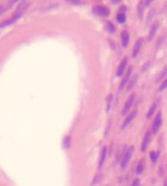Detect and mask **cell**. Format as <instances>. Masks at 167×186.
<instances>
[{"label":"cell","instance_id":"cell-1","mask_svg":"<svg viewBox=\"0 0 167 186\" xmlns=\"http://www.w3.org/2000/svg\"><path fill=\"white\" fill-rule=\"evenodd\" d=\"M132 152H133V147L131 146V147H129L128 149L123 152V154H122V158L121 160H120V165H121L122 169H125L128 165V163H129V161H130V158L131 156H132Z\"/></svg>","mask_w":167,"mask_h":186},{"label":"cell","instance_id":"cell-2","mask_svg":"<svg viewBox=\"0 0 167 186\" xmlns=\"http://www.w3.org/2000/svg\"><path fill=\"white\" fill-rule=\"evenodd\" d=\"M133 102H134V94H131V95L129 96V98L127 99L125 106H123V109H122V111H121L122 115H127V114L129 113V111H130Z\"/></svg>","mask_w":167,"mask_h":186},{"label":"cell","instance_id":"cell-3","mask_svg":"<svg viewBox=\"0 0 167 186\" xmlns=\"http://www.w3.org/2000/svg\"><path fill=\"white\" fill-rule=\"evenodd\" d=\"M93 13L98 15V16H102V18H107L109 15V10L106 7H94Z\"/></svg>","mask_w":167,"mask_h":186},{"label":"cell","instance_id":"cell-4","mask_svg":"<svg viewBox=\"0 0 167 186\" xmlns=\"http://www.w3.org/2000/svg\"><path fill=\"white\" fill-rule=\"evenodd\" d=\"M161 126H162V113H161V112H158V113L156 114L155 119H154L153 126H152V132H153L154 134H155V133H157Z\"/></svg>","mask_w":167,"mask_h":186},{"label":"cell","instance_id":"cell-5","mask_svg":"<svg viewBox=\"0 0 167 186\" xmlns=\"http://www.w3.org/2000/svg\"><path fill=\"white\" fill-rule=\"evenodd\" d=\"M142 45H143V38H139V39L136 41V44L133 46V49H132V57H133V58H137L138 55L140 54Z\"/></svg>","mask_w":167,"mask_h":186},{"label":"cell","instance_id":"cell-6","mask_svg":"<svg viewBox=\"0 0 167 186\" xmlns=\"http://www.w3.org/2000/svg\"><path fill=\"white\" fill-rule=\"evenodd\" d=\"M137 113H138V111H137V110H133V111H131L130 113L127 115V118L125 119V121H123V123H122L121 125L122 128H126V127L133 121V119L137 117Z\"/></svg>","mask_w":167,"mask_h":186},{"label":"cell","instance_id":"cell-7","mask_svg":"<svg viewBox=\"0 0 167 186\" xmlns=\"http://www.w3.org/2000/svg\"><path fill=\"white\" fill-rule=\"evenodd\" d=\"M126 7L125 5H121L120 9L118 10L117 13V22L120 23V24H123L126 22Z\"/></svg>","mask_w":167,"mask_h":186},{"label":"cell","instance_id":"cell-8","mask_svg":"<svg viewBox=\"0 0 167 186\" xmlns=\"http://www.w3.org/2000/svg\"><path fill=\"white\" fill-rule=\"evenodd\" d=\"M131 73H132V67H129L127 73L123 75V77H122V81H121V83H120V86H119V91H121L122 88L128 84V82H129V80H130V77H131Z\"/></svg>","mask_w":167,"mask_h":186},{"label":"cell","instance_id":"cell-9","mask_svg":"<svg viewBox=\"0 0 167 186\" xmlns=\"http://www.w3.org/2000/svg\"><path fill=\"white\" fill-rule=\"evenodd\" d=\"M106 156H107V148L106 146H104L102 148V151H100V154H99V160H98V169H100L105 163V160H106Z\"/></svg>","mask_w":167,"mask_h":186},{"label":"cell","instance_id":"cell-10","mask_svg":"<svg viewBox=\"0 0 167 186\" xmlns=\"http://www.w3.org/2000/svg\"><path fill=\"white\" fill-rule=\"evenodd\" d=\"M150 141H151V133H150V132H146L144 138H143V141H142V145H141V150H142V151H145V150H146V148L149 147Z\"/></svg>","mask_w":167,"mask_h":186},{"label":"cell","instance_id":"cell-11","mask_svg":"<svg viewBox=\"0 0 167 186\" xmlns=\"http://www.w3.org/2000/svg\"><path fill=\"white\" fill-rule=\"evenodd\" d=\"M126 68H127V58H123L122 61L120 62V64L118 65V69H117V76H120L122 75L125 71H126Z\"/></svg>","mask_w":167,"mask_h":186},{"label":"cell","instance_id":"cell-12","mask_svg":"<svg viewBox=\"0 0 167 186\" xmlns=\"http://www.w3.org/2000/svg\"><path fill=\"white\" fill-rule=\"evenodd\" d=\"M157 106H158V100H156V101H155V102H153V104H152V106H151L149 112H148V114H146V118L151 119L152 117H153L154 113H155V110H156V108H157Z\"/></svg>","mask_w":167,"mask_h":186},{"label":"cell","instance_id":"cell-13","mask_svg":"<svg viewBox=\"0 0 167 186\" xmlns=\"http://www.w3.org/2000/svg\"><path fill=\"white\" fill-rule=\"evenodd\" d=\"M129 33L127 32V31H123L121 33V44L123 47H127L128 44H129Z\"/></svg>","mask_w":167,"mask_h":186},{"label":"cell","instance_id":"cell-14","mask_svg":"<svg viewBox=\"0 0 167 186\" xmlns=\"http://www.w3.org/2000/svg\"><path fill=\"white\" fill-rule=\"evenodd\" d=\"M158 30V23L156 22L155 24H154L153 26H152V28H151V31H150V34H149V40H152L154 38V36H155V34H156V32H157Z\"/></svg>","mask_w":167,"mask_h":186},{"label":"cell","instance_id":"cell-15","mask_svg":"<svg viewBox=\"0 0 167 186\" xmlns=\"http://www.w3.org/2000/svg\"><path fill=\"white\" fill-rule=\"evenodd\" d=\"M137 78H138V76H132L129 80V82H128V84H127V91H131L132 89V87H133V85L136 84V82H137Z\"/></svg>","mask_w":167,"mask_h":186},{"label":"cell","instance_id":"cell-16","mask_svg":"<svg viewBox=\"0 0 167 186\" xmlns=\"http://www.w3.org/2000/svg\"><path fill=\"white\" fill-rule=\"evenodd\" d=\"M143 170H144V161H143V160H140L139 163L137 164L136 172L138 173V174H141V173L143 172Z\"/></svg>","mask_w":167,"mask_h":186},{"label":"cell","instance_id":"cell-17","mask_svg":"<svg viewBox=\"0 0 167 186\" xmlns=\"http://www.w3.org/2000/svg\"><path fill=\"white\" fill-rule=\"evenodd\" d=\"M158 156H159V154H158L157 151H151V152H150V159H151V161L155 163L158 160Z\"/></svg>","mask_w":167,"mask_h":186},{"label":"cell","instance_id":"cell-18","mask_svg":"<svg viewBox=\"0 0 167 186\" xmlns=\"http://www.w3.org/2000/svg\"><path fill=\"white\" fill-rule=\"evenodd\" d=\"M144 7H145V3L143 2V1H141L139 7H138V11H139V15H140V18L143 16V8H144ZM145 8H146V7H145Z\"/></svg>","mask_w":167,"mask_h":186},{"label":"cell","instance_id":"cell-19","mask_svg":"<svg viewBox=\"0 0 167 186\" xmlns=\"http://www.w3.org/2000/svg\"><path fill=\"white\" fill-rule=\"evenodd\" d=\"M166 76H167V65L164 69H163L162 72H161V74L158 75V81H159V80H164Z\"/></svg>","mask_w":167,"mask_h":186},{"label":"cell","instance_id":"cell-20","mask_svg":"<svg viewBox=\"0 0 167 186\" xmlns=\"http://www.w3.org/2000/svg\"><path fill=\"white\" fill-rule=\"evenodd\" d=\"M106 28L109 33H114L115 32V26L110 22H106Z\"/></svg>","mask_w":167,"mask_h":186},{"label":"cell","instance_id":"cell-21","mask_svg":"<svg viewBox=\"0 0 167 186\" xmlns=\"http://www.w3.org/2000/svg\"><path fill=\"white\" fill-rule=\"evenodd\" d=\"M167 88V76L164 78V81L162 82V84H161V86H159V91H164V89H166Z\"/></svg>","mask_w":167,"mask_h":186},{"label":"cell","instance_id":"cell-22","mask_svg":"<svg viewBox=\"0 0 167 186\" xmlns=\"http://www.w3.org/2000/svg\"><path fill=\"white\" fill-rule=\"evenodd\" d=\"M102 178H103V175H102V174H97V175L94 177L93 182H92V185H93V184H97L99 181H102Z\"/></svg>","mask_w":167,"mask_h":186},{"label":"cell","instance_id":"cell-23","mask_svg":"<svg viewBox=\"0 0 167 186\" xmlns=\"http://www.w3.org/2000/svg\"><path fill=\"white\" fill-rule=\"evenodd\" d=\"M112 100H113V96L109 95L107 97V112H109V110H110V104H112Z\"/></svg>","mask_w":167,"mask_h":186},{"label":"cell","instance_id":"cell-24","mask_svg":"<svg viewBox=\"0 0 167 186\" xmlns=\"http://www.w3.org/2000/svg\"><path fill=\"white\" fill-rule=\"evenodd\" d=\"M131 186H140V180H139V178H136L134 181L132 182Z\"/></svg>","mask_w":167,"mask_h":186},{"label":"cell","instance_id":"cell-25","mask_svg":"<svg viewBox=\"0 0 167 186\" xmlns=\"http://www.w3.org/2000/svg\"><path fill=\"white\" fill-rule=\"evenodd\" d=\"M154 0H145L144 1V3H145V7H149L150 5H151V3H152V2H153Z\"/></svg>","mask_w":167,"mask_h":186},{"label":"cell","instance_id":"cell-26","mask_svg":"<svg viewBox=\"0 0 167 186\" xmlns=\"http://www.w3.org/2000/svg\"><path fill=\"white\" fill-rule=\"evenodd\" d=\"M121 0H112V3H114V5H117V3H119Z\"/></svg>","mask_w":167,"mask_h":186},{"label":"cell","instance_id":"cell-27","mask_svg":"<svg viewBox=\"0 0 167 186\" xmlns=\"http://www.w3.org/2000/svg\"><path fill=\"white\" fill-rule=\"evenodd\" d=\"M19 0H10V5H13V3H15V2H18Z\"/></svg>","mask_w":167,"mask_h":186},{"label":"cell","instance_id":"cell-28","mask_svg":"<svg viewBox=\"0 0 167 186\" xmlns=\"http://www.w3.org/2000/svg\"><path fill=\"white\" fill-rule=\"evenodd\" d=\"M5 11V9H3V7H0V15L2 14V12Z\"/></svg>","mask_w":167,"mask_h":186},{"label":"cell","instance_id":"cell-29","mask_svg":"<svg viewBox=\"0 0 167 186\" xmlns=\"http://www.w3.org/2000/svg\"><path fill=\"white\" fill-rule=\"evenodd\" d=\"M164 186H167V178L164 181Z\"/></svg>","mask_w":167,"mask_h":186}]
</instances>
